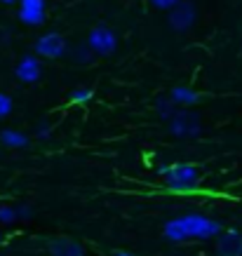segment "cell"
<instances>
[{"instance_id":"6da1fadb","label":"cell","mask_w":242,"mask_h":256,"mask_svg":"<svg viewBox=\"0 0 242 256\" xmlns=\"http://www.w3.org/2000/svg\"><path fill=\"white\" fill-rule=\"evenodd\" d=\"M158 174L170 190H193L202 181V172L198 164L179 162V164H160Z\"/></svg>"},{"instance_id":"7a4b0ae2","label":"cell","mask_w":242,"mask_h":256,"mask_svg":"<svg viewBox=\"0 0 242 256\" xmlns=\"http://www.w3.org/2000/svg\"><path fill=\"white\" fill-rule=\"evenodd\" d=\"M179 221L186 228L190 240H212V238L224 233V228L216 218H207L202 214H184V216H179Z\"/></svg>"},{"instance_id":"3957f363","label":"cell","mask_w":242,"mask_h":256,"mask_svg":"<svg viewBox=\"0 0 242 256\" xmlns=\"http://www.w3.org/2000/svg\"><path fill=\"white\" fill-rule=\"evenodd\" d=\"M167 130L176 139H193V136H198L202 132V124H200V116L198 113H193L188 108H181V110L176 108L174 116L167 120Z\"/></svg>"},{"instance_id":"277c9868","label":"cell","mask_w":242,"mask_h":256,"mask_svg":"<svg viewBox=\"0 0 242 256\" xmlns=\"http://www.w3.org/2000/svg\"><path fill=\"white\" fill-rule=\"evenodd\" d=\"M87 45L92 47L96 56H110L118 50V36L106 24H96L87 33Z\"/></svg>"},{"instance_id":"5b68a950","label":"cell","mask_w":242,"mask_h":256,"mask_svg":"<svg viewBox=\"0 0 242 256\" xmlns=\"http://www.w3.org/2000/svg\"><path fill=\"white\" fill-rule=\"evenodd\" d=\"M33 50H36V54L42 56V59H59V56H64L68 52V45H66V38H64L62 33L50 31L36 40Z\"/></svg>"},{"instance_id":"8992f818","label":"cell","mask_w":242,"mask_h":256,"mask_svg":"<svg viewBox=\"0 0 242 256\" xmlns=\"http://www.w3.org/2000/svg\"><path fill=\"white\" fill-rule=\"evenodd\" d=\"M167 14H170L172 31H176V33H184L188 28H193V24L198 22V10L190 0H179Z\"/></svg>"},{"instance_id":"52a82bcc","label":"cell","mask_w":242,"mask_h":256,"mask_svg":"<svg viewBox=\"0 0 242 256\" xmlns=\"http://www.w3.org/2000/svg\"><path fill=\"white\" fill-rule=\"evenodd\" d=\"M19 22L26 26H40L47 19V0H19Z\"/></svg>"},{"instance_id":"ba28073f","label":"cell","mask_w":242,"mask_h":256,"mask_svg":"<svg viewBox=\"0 0 242 256\" xmlns=\"http://www.w3.org/2000/svg\"><path fill=\"white\" fill-rule=\"evenodd\" d=\"M14 76L19 82H26V85H33L38 82L40 76H42V64H40V56L38 54H24L19 59L14 68Z\"/></svg>"},{"instance_id":"9c48e42d","label":"cell","mask_w":242,"mask_h":256,"mask_svg":"<svg viewBox=\"0 0 242 256\" xmlns=\"http://www.w3.org/2000/svg\"><path fill=\"white\" fill-rule=\"evenodd\" d=\"M216 256H242V233L238 228H228L216 240Z\"/></svg>"},{"instance_id":"30bf717a","label":"cell","mask_w":242,"mask_h":256,"mask_svg":"<svg viewBox=\"0 0 242 256\" xmlns=\"http://www.w3.org/2000/svg\"><path fill=\"white\" fill-rule=\"evenodd\" d=\"M47 256H85V247L70 238H52L47 242Z\"/></svg>"},{"instance_id":"8fae6325","label":"cell","mask_w":242,"mask_h":256,"mask_svg":"<svg viewBox=\"0 0 242 256\" xmlns=\"http://www.w3.org/2000/svg\"><path fill=\"white\" fill-rule=\"evenodd\" d=\"M170 96L174 99V104L176 106H184V108H188V106H196L198 101L202 99V94L196 92L193 87H186V85H176L170 90Z\"/></svg>"},{"instance_id":"7c38bea8","label":"cell","mask_w":242,"mask_h":256,"mask_svg":"<svg viewBox=\"0 0 242 256\" xmlns=\"http://www.w3.org/2000/svg\"><path fill=\"white\" fill-rule=\"evenodd\" d=\"M162 235H164V240L176 242V244H179V242L190 240V238H188V233H186V228L181 226L179 218H170V221L162 226Z\"/></svg>"},{"instance_id":"4fadbf2b","label":"cell","mask_w":242,"mask_h":256,"mask_svg":"<svg viewBox=\"0 0 242 256\" xmlns=\"http://www.w3.org/2000/svg\"><path fill=\"white\" fill-rule=\"evenodd\" d=\"M68 56H70V62L73 64H78V66H90V64L94 62V50L90 45H73L68 47Z\"/></svg>"},{"instance_id":"5bb4252c","label":"cell","mask_w":242,"mask_h":256,"mask_svg":"<svg viewBox=\"0 0 242 256\" xmlns=\"http://www.w3.org/2000/svg\"><path fill=\"white\" fill-rule=\"evenodd\" d=\"M0 144L8 148H26L28 146V136L19 130H2L0 132Z\"/></svg>"},{"instance_id":"9a60e30c","label":"cell","mask_w":242,"mask_h":256,"mask_svg":"<svg viewBox=\"0 0 242 256\" xmlns=\"http://www.w3.org/2000/svg\"><path fill=\"white\" fill-rule=\"evenodd\" d=\"M92 99H94V92L90 87H76V90L68 94L70 106H85V104H90Z\"/></svg>"},{"instance_id":"2e32d148","label":"cell","mask_w":242,"mask_h":256,"mask_svg":"<svg viewBox=\"0 0 242 256\" xmlns=\"http://www.w3.org/2000/svg\"><path fill=\"white\" fill-rule=\"evenodd\" d=\"M156 110L164 120H170V118L174 116V110H176V104H174L172 96H160V99L156 101Z\"/></svg>"},{"instance_id":"e0dca14e","label":"cell","mask_w":242,"mask_h":256,"mask_svg":"<svg viewBox=\"0 0 242 256\" xmlns=\"http://www.w3.org/2000/svg\"><path fill=\"white\" fill-rule=\"evenodd\" d=\"M19 214H16V207L14 204H0V224H14Z\"/></svg>"},{"instance_id":"ac0fdd59","label":"cell","mask_w":242,"mask_h":256,"mask_svg":"<svg viewBox=\"0 0 242 256\" xmlns=\"http://www.w3.org/2000/svg\"><path fill=\"white\" fill-rule=\"evenodd\" d=\"M12 108H14V101H12V96L5 92H0V120L2 118H8L10 113H12Z\"/></svg>"},{"instance_id":"d6986e66","label":"cell","mask_w":242,"mask_h":256,"mask_svg":"<svg viewBox=\"0 0 242 256\" xmlns=\"http://www.w3.org/2000/svg\"><path fill=\"white\" fill-rule=\"evenodd\" d=\"M36 136H38L40 141H47L50 136H52V124H50V122H40L38 127H36Z\"/></svg>"},{"instance_id":"ffe728a7","label":"cell","mask_w":242,"mask_h":256,"mask_svg":"<svg viewBox=\"0 0 242 256\" xmlns=\"http://www.w3.org/2000/svg\"><path fill=\"white\" fill-rule=\"evenodd\" d=\"M153 8H158V10H164V12H170V10L179 2V0H148Z\"/></svg>"},{"instance_id":"44dd1931","label":"cell","mask_w":242,"mask_h":256,"mask_svg":"<svg viewBox=\"0 0 242 256\" xmlns=\"http://www.w3.org/2000/svg\"><path fill=\"white\" fill-rule=\"evenodd\" d=\"M16 214H19V218H31L33 216V207H28V204H16Z\"/></svg>"},{"instance_id":"7402d4cb","label":"cell","mask_w":242,"mask_h":256,"mask_svg":"<svg viewBox=\"0 0 242 256\" xmlns=\"http://www.w3.org/2000/svg\"><path fill=\"white\" fill-rule=\"evenodd\" d=\"M2 5H14V2H19V0H0Z\"/></svg>"},{"instance_id":"603a6c76","label":"cell","mask_w":242,"mask_h":256,"mask_svg":"<svg viewBox=\"0 0 242 256\" xmlns=\"http://www.w3.org/2000/svg\"><path fill=\"white\" fill-rule=\"evenodd\" d=\"M113 256H132V254H125V252H118V254H113Z\"/></svg>"},{"instance_id":"cb8c5ba5","label":"cell","mask_w":242,"mask_h":256,"mask_svg":"<svg viewBox=\"0 0 242 256\" xmlns=\"http://www.w3.org/2000/svg\"><path fill=\"white\" fill-rule=\"evenodd\" d=\"M0 242H2V235H0Z\"/></svg>"}]
</instances>
